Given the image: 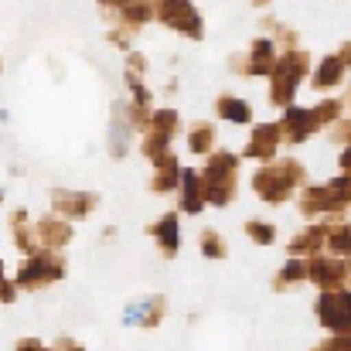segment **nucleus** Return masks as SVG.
Masks as SVG:
<instances>
[{
	"mask_svg": "<svg viewBox=\"0 0 351 351\" xmlns=\"http://www.w3.org/2000/svg\"><path fill=\"white\" fill-rule=\"evenodd\" d=\"M96 205H99V195H93V191H72V188L51 191V208H55V215L65 219V222L86 219Z\"/></svg>",
	"mask_w": 351,
	"mask_h": 351,
	"instance_id": "1a4fd4ad",
	"label": "nucleus"
},
{
	"mask_svg": "<svg viewBox=\"0 0 351 351\" xmlns=\"http://www.w3.org/2000/svg\"><path fill=\"white\" fill-rule=\"evenodd\" d=\"M287 249H290V256H297V259L317 256V252L324 249V226H307L304 232L293 235V242H290Z\"/></svg>",
	"mask_w": 351,
	"mask_h": 351,
	"instance_id": "aec40b11",
	"label": "nucleus"
},
{
	"mask_svg": "<svg viewBox=\"0 0 351 351\" xmlns=\"http://www.w3.org/2000/svg\"><path fill=\"white\" fill-rule=\"evenodd\" d=\"M276 45L269 41V38H259V41H252V48H249V58H245V65L242 62H232L235 69H242V72H249V75H273V69H276Z\"/></svg>",
	"mask_w": 351,
	"mask_h": 351,
	"instance_id": "ddd939ff",
	"label": "nucleus"
},
{
	"mask_svg": "<svg viewBox=\"0 0 351 351\" xmlns=\"http://www.w3.org/2000/svg\"><path fill=\"white\" fill-rule=\"evenodd\" d=\"M130 119H126V113H123V106H117L113 110V126H110V154L113 157H123L126 154V147H130Z\"/></svg>",
	"mask_w": 351,
	"mask_h": 351,
	"instance_id": "4be33fe9",
	"label": "nucleus"
},
{
	"mask_svg": "<svg viewBox=\"0 0 351 351\" xmlns=\"http://www.w3.org/2000/svg\"><path fill=\"white\" fill-rule=\"evenodd\" d=\"M252 3H256V7H266V3H269V0H252Z\"/></svg>",
	"mask_w": 351,
	"mask_h": 351,
	"instance_id": "f704fd0d",
	"label": "nucleus"
},
{
	"mask_svg": "<svg viewBox=\"0 0 351 351\" xmlns=\"http://www.w3.org/2000/svg\"><path fill=\"white\" fill-rule=\"evenodd\" d=\"M276 147H280V133H276V123H259L245 143V157L249 160H263L269 164L276 157Z\"/></svg>",
	"mask_w": 351,
	"mask_h": 351,
	"instance_id": "f8f14e48",
	"label": "nucleus"
},
{
	"mask_svg": "<svg viewBox=\"0 0 351 351\" xmlns=\"http://www.w3.org/2000/svg\"><path fill=\"white\" fill-rule=\"evenodd\" d=\"M0 202H3V195H0Z\"/></svg>",
	"mask_w": 351,
	"mask_h": 351,
	"instance_id": "c9c22d12",
	"label": "nucleus"
},
{
	"mask_svg": "<svg viewBox=\"0 0 351 351\" xmlns=\"http://www.w3.org/2000/svg\"><path fill=\"white\" fill-rule=\"evenodd\" d=\"M345 69H348V45L338 51V55H328L324 62H321V69H317V75H314V89H335V86H341L345 82Z\"/></svg>",
	"mask_w": 351,
	"mask_h": 351,
	"instance_id": "dca6fc26",
	"label": "nucleus"
},
{
	"mask_svg": "<svg viewBox=\"0 0 351 351\" xmlns=\"http://www.w3.org/2000/svg\"><path fill=\"white\" fill-rule=\"evenodd\" d=\"M307 280L317 283L324 293L345 290L348 287V263L335 259V256H311L307 259Z\"/></svg>",
	"mask_w": 351,
	"mask_h": 351,
	"instance_id": "6e6552de",
	"label": "nucleus"
},
{
	"mask_svg": "<svg viewBox=\"0 0 351 351\" xmlns=\"http://www.w3.org/2000/svg\"><path fill=\"white\" fill-rule=\"evenodd\" d=\"M202 188H205V202L215 208H226L235 202L239 191V157L229 150H212L208 164L202 167Z\"/></svg>",
	"mask_w": 351,
	"mask_h": 351,
	"instance_id": "f03ea898",
	"label": "nucleus"
},
{
	"mask_svg": "<svg viewBox=\"0 0 351 351\" xmlns=\"http://www.w3.org/2000/svg\"><path fill=\"white\" fill-rule=\"evenodd\" d=\"M242 229H245V235H249L252 242H259V245H269V242H276V229H273L269 222H256V219H252V222H245Z\"/></svg>",
	"mask_w": 351,
	"mask_h": 351,
	"instance_id": "cd10ccee",
	"label": "nucleus"
},
{
	"mask_svg": "<svg viewBox=\"0 0 351 351\" xmlns=\"http://www.w3.org/2000/svg\"><path fill=\"white\" fill-rule=\"evenodd\" d=\"M181 212H188V215H198L208 202H205V188H202V178H198V171H181Z\"/></svg>",
	"mask_w": 351,
	"mask_h": 351,
	"instance_id": "a211bd4d",
	"label": "nucleus"
},
{
	"mask_svg": "<svg viewBox=\"0 0 351 351\" xmlns=\"http://www.w3.org/2000/svg\"><path fill=\"white\" fill-rule=\"evenodd\" d=\"M178 181H181V167H178V157L167 150V154H160V157L154 160L150 191H157V195H167V191H174V188H178Z\"/></svg>",
	"mask_w": 351,
	"mask_h": 351,
	"instance_id": "f3484780",
	"label": "nucleus"
},
{
	"mask_svg": "<svg viewBox=\"0 0 351 351\" xmlns=\"http://www.w3.org/2000/svg\"><path fill=\"white\" fill-rule=\"evenodd\" d=\"M62 276H65V256H58L55 249H34L17 269V287L21 290H41V287H48Z\"/></svg>",
	"mask_w": 351,
	"mask_h": 351,
	"instance_id": "39448f33",
	"label": "nucleus"
},
{
	"mask_svg": "<svg viewBox=\"0 0 351 351\" xmlns=\"http://www.w3.org/2000/svg\"><path fill=\"white\" fill-rule=\"evenodd\" d=\"M164 311H167V300L164 297H147L143 304H136V307L126 311V324L140 321L143 328H157L164 321Z\"/></svg>",
	"mask_w": 351,
	"mask_h": 351,
	"instance_id": "412c9836",
	"label": "nucleus"
},
{
	"mask_svg": "<svg viewBox=\"0 0 351 351\" xmlns=\"http://www.w3.org/2000/svg\"><path fill=\"white\" fill-rule=\"evenodd\" d=\"M215 126L212 123H195L191 126V133H188V147H191V154H198V157H205V154H212L215 150Z\"/></svg>",
	"mask_w": 351,
	"mask_h": 351,
	"instance_id": "5701e85b",
	"label": "nucleus"
},
{
	"mask_svg": "<svg viewBox=\"0 0 351 351\" xmlns=\"http://www.w3.org/2000/svg\"><path fill=\"white\" fill-rule=\"evenodd\" d=\"M113 14H117V21H119L117 27L136 34V31L154 17V3H150V0H119L117 7H113Z\"/></svg>",
	"mask_w": 351,
	"mask_h": 351,
	"instance_id": "2eb2a0df",
	"label": "nucleus"
},
{
	"mask_svg": "<svg viewBox=\"0 0 351 351\" xmlns=\"http://www.w3.org/2000/svg\"><path fill=\"white\" fill-rule=\"evenodd\" d=\"M17 351H48V348H41V341H34V338H21Z\"/></svg>",
	"mask_w": 351,
	"mask_h": 351,
	"instance_id": "473e14b6",
	"label": "nucleus"
},
{
	"mask_svg": "<svg viewBox=\"0 0 351 351\" xmlns=\"http://www.w3.org/2000/svg\"><path fill=\"white\" fill-rule=\"evenodd\" d=\"M202 252L208 256V259H226L229 256V249H226V242H222V235L215 232V229H202Z\"/></svg>",
	"mask_w": 351,
	"mask_h": 351,
	"instance_id": "bb28decb",
	"label": "nucleus"
},
{
	"mask_svg": "<svg viewBox=\"0 0 351 351\" xmlns=\"http://www.w3.org/2000/svg\"><path fill=\"white\" fill-rule=\"evenodd\" d=\"M10 232H14V242H17V249H21L24 256H31V252L38 249L34 229L27 226V212H14V219H10Z\"/></svg>",
	"mask_w": 351,
	"mask_h": 351,
	"instance_id": "b1692460",
	"label": "nucleus"
},
{
	"mask_svg": "<svg viewBox=\"0 0 351 351\" xmlns=\"http://www.w3.org/2000/svg\"><path fill=\"white\" fill-rule=\"evenodd\" d=\"M215 110H219V117L229 119V123H249V119H252V110H249L242 99H235V96H222V99L215 103Z\"/></svg>",
	"mask_w": 351,
	"mask_h": 351,
	"instance_id": "a878e982",
	"label": "nucleus"
},
{
	"mask_svg": "<svg viewBox=\"0 0 351 351\" xmlns=\"http://www.w3.org/2000/svg\"><path fill=\"white\" fill-rule=\"evenodd\" d=\"M150 235L157 239L160 256H167V259H174V256H178V242H181V232H178V215H164L160 222H154V226H150Z\"/></svg>",
	"mask_w": 351,
	"mask_h": 351,
	"instance_id": "6ab92c4d",
	"label": "nucleus"
},
{
	"mask_svg": "<svg viewBox=\"0 0 351 351\" xmlns=\"http://www.w3.org/2000/svg\"><path fill=\"white\" fill-rule=\"evenodd\" d=\"M314 351H348V335H335V338H328L324 345H317Z\"/></svg>",
	"mask_w": 351,
	"mask_h": 351,
	"instance_id": "7c9ffc66",
	"label": "nucleus"
},
{
	"mask_svg": "<svg viewBox=\"0 0 351 351\" xmlns=\"http://www.w3.org/2000/svg\"><path fill=\"white\" fill-rule=\"evenodd\" d=\"M311 69V51H304L300 45L297 48H287L276 55V69H273V86H269V99L273 106H293V96H297V86L300 79L307 75Z\"/></svg>",
	"mask_w": 351,
	"mask_h": 351,
	"instance_id": "7ed1b4c3",
	"label": "nucleus"
},
{
	"mask_svg": "<svg viewBox=\"0 0 351 351\" xmlns=\"http://www.w3.org/2000/svg\"><path fill=\"white\" fill-rule=\"evenodd\" d=\"M317 321L335 335H348V293L345 290L324 293L317 300Z\"/></svg>",
	"mask_w": 351,
	"mask_h": 351,
	"instance_id": "9b49d317",
	"label": "nucleus"
},
{
	"mask_svg": "<svg viewBox=\"0 0 351 351\" xmlns=\"http://www.w3.org/2000/svg\"><path fill=\"white\" fill-rule=\"evenodd\" d=\"M174 130H178V113L174 110H154L147 126H143V143H140L143 157L157 160L160 154H167V147L174 140Z\"/></svg>",
	"mask_w": 351,
	"mask_h": 351,
	"instance_id": "0eeeda50",
	"label": "nucleus"
},
{
	"mask_svg": "<svg viewBox=\"0 0 351 351\" xmlns=\"http://www.w3.org/2000/svg\"><path fill=\"white\" fill-rule=\"evenodd\" d=\"M130 72H147V58H140L136 51L130 55Z\"/></svg>",
	"mask_w": 351,
	"mask_h": 351,
	"instance_id": "72a5a7b5",
	"label": "nucleus"
},
{
	"mask_svg": "<svg viewBox=\"0 0 351 351\" xmlns=\"http://www.w3.org/2000/svg\"><path fill=\"white\" fill-rule=\"evenodd\" d=\"M307 184V171L300 160H269L252 174V188L266 205H283L293 198L297 188Z\"/></svg>",
	"mask_w": 351,
	"mask_h": 351,
	"instance_id": "f257e3e1",
	"label": "nucleus"
},
{
	"mask_svg": "<svg viewBox=\"0 0 351 351\" xmlns=\"http://www.w3.org/2000/svg\"><path fill=\"white\" fill-rule=\"evenodd\" d=\"M34 242H38V249H62L69 239H72V226L65 222V219H58V215H48V219H38L34 226Z\"/></svg>",
	"mask_w": 351,
	"mask_h": 351,
	"instance_id": "4468645a",
	"label": "nucleus"
},
{
	"mask_svg": "<svg viewBox=\"0 0 351 351\" xmlns=\"http://www.w3.org/2000/svg\"><path fill=\"white\" fill-rule=\"evenodd\" d=\"M348 208V174H341L338 181L317 184V188H304L300 195V212L304 215H328V222L335 215H345Z\"/></svg>",
	"mask_w": 351,
	"mask_h": 351,
	"instance_id": "20e7f679",
	"label": "nucleus"
},
{
	"mask_svg": "<svg viewBox=\"0 0 351 351\" xmlns=\"http://www.w3.org/2000/svg\"><path fill=\"white\" fill-rule=\"evenodd\" d=\"M300 280H307V259H297V256H290V263L276 273V280H273V287L276 290H287V287H293V283H300Z\"/></svg>",
	"mask_w": 351,
	"mask_h": 351,
	"instance_id": "393cba45",
	"label": "nucleus"
},
{
	"mask_svg": "<svg viewBox=\"0 0 351 351\" xmlns=\"http://www.w3.org/2000/svg\"><path fill=\"white\" fill-rule=\"evenodd\" d=\"M341 99H324L321 106H314V119H317V126H331L335 119L341 117Z\"/></svg>",
	"mask_w": 351,
	"mask_h": 351,
	"instance_id": "c85d7f7f",
	"label": "nucleus"
},
{
	"mask_svg": "<svg viewBox=\"0 0 351 351\" xmlns=\"http://www.w3.org/2000/svg\"><path fill=\"white\" fill-rule=\"evenodd\" d=\"M154 3V17L164 21L167 27L181 31L184 38H195L202 41L205 27H202V14L191 7V0H150Z\"/></svg>",
	"mask_w": 351,
	"mask_h": 351,
	"instance_id": "423d86ee",
	"label": "nucleus"
},
{
	"mask_svg": "<svg viewBox=\"0 0 351 351\" xmlns=\"http://www.w3.org/2000/svg\"><path fill=\"white\" fill-rule=\"evenodd\" d=\"M317 130V119H314V110H300V106H287L283 110V119L276 123V133H280V143H304L311 133Z\"/></svg>",
	"mask_w": 351,
	"mask_h": 351,
	"instance_id": "9d476101",
	"label": "nucleus"
},
{
	"mask_svg": "<svg viewBox=\"0 0 351 351\" xmlns=\"http://www.w3.org/2000/svg\"><path fill=\"white\" fill-rule=\"evenodd\" d=\"M55 351H86L79 341H72V338H58V345H55Z\"/></svg>",
	"mask_w": 351,
	"mask_h": 351,
	"instance_id": "2f4dec72",
	"label": "nucleus"
},
{
	"mask_svg": "<svg viewBox=\"0 0 351 351\" xmlns=\"http://www.w3.org/2000/svg\"><path fill=\"white\" fill-rule=\"evenodd\" d=\"M14 297H17V287L7 280V269H3V263H0V300H3V304H10Z\"/></svg>",
	"mask_w": 351,
	"mask_h": 351,
	"instance_id": "c756f323",
	"label": "nucleus"
}]
</instances>
